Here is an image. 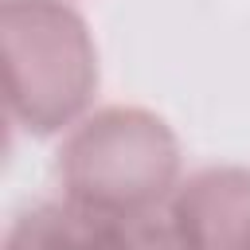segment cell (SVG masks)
I'll list each match as a JSON object with an SVG mask.
<instances>
[{
  "mask_svg": "<svg viewBox=\"0 0 250 250\" xmlns=\"http://www.w3.org/2000/svg\"><path fill=\"white\" fill-rule=\"evenodd\" d=\"M4 102L31 137L78 125L98 94L90 23L66 0H4L0 8Z\"/></svg>",
  "mask_w": 250,
  "mask_h": 250,
  "instance_id": "obj_1",
  "label": "cell"
},
{
  "mask_svg": "<svg viewBox=\"0 0 250 250\" xmlns=\"http://www.w3.org/2000/svg\"><path fill=\"white\" fill-rule=\"evenodd\" d=\"M55 168L62 199L98 215H145L180 184V141L152 109L105 105L70 125Z\"/></svg>",
  "mask_w": 250,
  "mask_h": 250,
  "instance_id": "obj_2",
  "label": "cell"
},
{
  "mask_svg": "<svg viewBox=\"0 0 250 250\" xmlns=\"http://www.w3.org/2000/svg\"><path fill=\"white\" fill-rule=\"evenodd\" d=\"M168 219L188 250H250V168L215 164L176 184Z\"/></svg>",
  "mask_w": 250,
  "mask_h": 250,
  "instance_id": "obj_3",
  "label": "cell"
},
{
  "mask_svg": "<svg viewBox=\"0 0 250 250\" xmlns=\"http://www.w3.org/2000/svg\"><path fill=\"white\" fill-rule=\"evenodd\" d=\"M90 223H94V211L70 199L39 203L12 219L4 234V250H86Z\"/></svg>",
  "mask_w": 250,
  "mask_h": 250,
  "instance_id": "obj_4",
  "label": "cell"
},
{
  "mask_svg": "<svg viewBox=\"0 0 250 250\" xmlns=\"http://www.w3.org/2000/svg\"><path fill=\"white\" fill-rule=\"evenodd\" d=\"M86 250H188L168 215H98L90 223Z\"/></svg>",
  "mask_w": 250,
  "mask_h": 250,
  "instance_id": "obj_5",
  "label": "cell"
}]
</instances>
